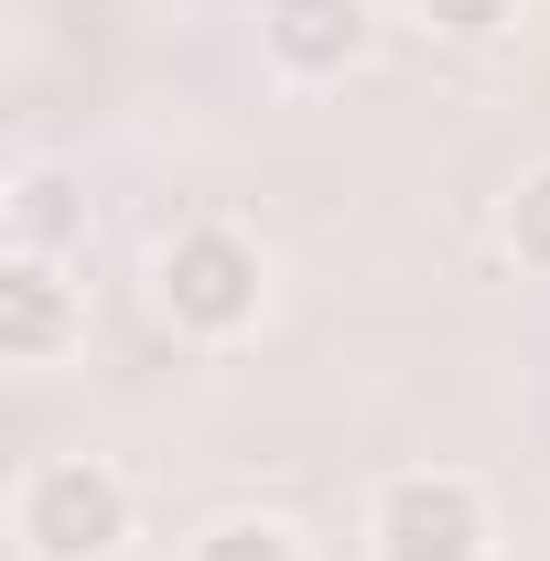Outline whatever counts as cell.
<instances>
[{"instance_id": "1", "label": "cell", "mask_w": 550, "mask_h": 561, "mask_svg": "<svg viewBox=\"0 0 550 561\" xmlns=\"http://www.w3.org/2000/svg\"><path fill=\"white\" fill-rule=\"evenodd\" d=\"M151 302H162L173 335L238 346V335L271 313V260H260V238H249L238 216H195V227H173V238L151 249Z\"/></svg>"}, {"instance_id": "2", "label": "cell", "mask_w": 550, "mask_h": 561, "mask_svg": "<svg viewBox=\"0 0 550 561\" xmlns=\"http://www.w3.org/2000/svg\"><path fill=\"white\" fill-rule=\"evenodd\" d=\"M140 529V496L108 454H44L11 486V540L22 561H119Z\"/></svg>"}, {"instance_id": "3", "label": "cell", "mask_w": 550, "mask_h": 561, "mask_svg": "<svg viewBox=\"0 0 550 561\" xmlns=\"http://www.w3.org/2000/svg\"><path fill=\"white\" fill-rule=\"evenodd\" d=\"M485 551H496L485 486H475V476H454V465L389 476L378 507H367V561H485Z\"/></svg>"}, {"instance_id": "4", "label": "cell", "mask_w": 550, "mask_h": 561, "mask_svg": "<svg viewBox=\"0 0 550 561\" xmlns=\"http://www.w3.org/2000/svg\"><path fill=\"white\" fill-rule=\"evenodd\" d=\"M76 346H87V280L66 260L11 249L0 260V356L11 367H66Z\"/></svg>"}, {"instance_id": "5", "label": "cell", "mask_w": 550, "mask_h": 561, "mask_svg": "<svg viewBox=\"0 0 550 561\" xmlns=\"http://www.w3.org/2000/svg\"><path fill=\"white\" fill-rule=\"evenodd\" d=\"M378 44V0H260V55L291 87H335Z\"/></svg>"}, {"instance_id": "6", "label": "cell", "mask_w": 550, "mask_h": 561, "mask_svg": "<svg viewBox=\"0 0 550 561\" xmlns=\"http://www.w3.org/2000/svg\"><path fill=\"white\" fill-rule=\"evenodd\" d=\"M0 238L33 249V260H76V249H87V184H76L66 162H11V184H0Z\"/></svg>"}, {"instance_id": "7", "label": "cell", "mask_w": 550, "mask_h": 561, "mask_svg": "<svg viewBox=\"0 0 550 561\" xmlns=\"http://www.w3.org/2000/svg\"><path fill=\"white\" fill-rule=\"evenodd\" d=\"M184 561H313V551H302L291 518H206L184 540Z\"/></svg>"}, {"instance_id": "8", "label": "cell", "mask_w": 550, "mask_h": 561, "mask_svg": "<svg viewBox=\"0 0 550 561\" xmlns=\"http://www.w3.org/2000/svg\"><path fill=\"white\" fill-rule=\"evenodd\" d=\"M496 238H507V260L529 280H550V162H529L518 184H507V216H496Z\"/></svg>"}, {"instance_id": "9", "label": "cell", "mask_w": 550, "mask_h": 561, "mask_svg": "<svg viewBox=\"0 0 550 561\" xmlns=\"http://www.w3.org/2000/svg\"><path fill=\"white\" fill-rule=\"evenodd\" d=\"M411 11L443 33V44H496V33L518 22V0H411Z\"/></svg>"}]
</instances>
